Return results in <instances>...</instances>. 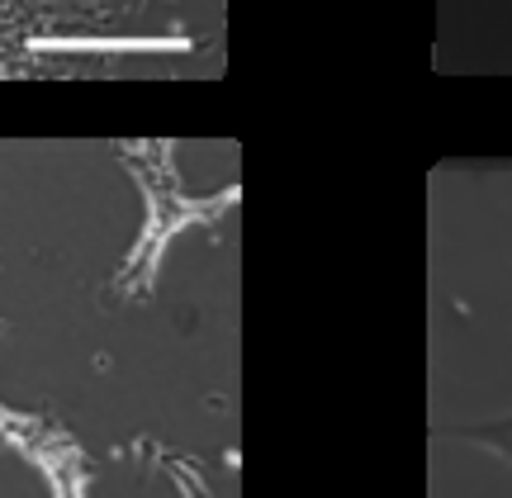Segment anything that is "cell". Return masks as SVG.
I'll return each instance as SVG.
<instances>
[{"label":"cell","mask_w":512,"mask_h":498,"mask_svg":"<svg viewBox=\"0 0 512 498\" xmlns=\"http://www.w3.org/2000/svg\"><path fill=\"white\" fill-rule=\"evenodd\" d=\"M479 446H489V451H498V456H508L512 461V418L508 423H489L484 432H470Z\"/></svg>","instance_id":"6da1fadb"}]
</instances>
